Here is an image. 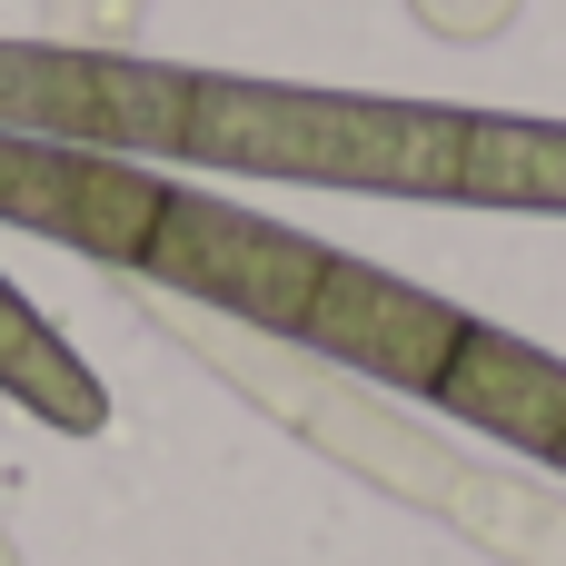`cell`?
Returning <instances> with one entry per match:
<instances>
[{
  "label": "cell",
  "mask_w": 566,
  "mask_h": 566,
  "mask_svg": "<svg viewBox=\"0 0 566 566\" xmlns=\"http://www.w3.org/2000/svg\"><path fill=\"white\" fill-rule=\"evenodd\" d=\"M547 468H566V428H557V448H547Z\"/></svg>",
  "instance_id": "cell-9"
},
{
  "label": "cell",
  "mask_w": 566,
  "mask_h": 566,
  "mask_svg": "<svg viewBox=\"0 0 566 566\" xmlns=\"http://www.w3.org/2000/svg\"><path fill=\"white\" fill-rule=\"evenodd\" d=\"M179 159L308 179V189H378V199H458L468 179V109L448 99H368V90H289V80H219L189 70Z\"/></svg>",
  "instance_id": "cell-1"
},
{
  "label": "cell",
  "mask_w": 566,
  "mask_h": 566,
  "mask_svg": "<svg viewBox=\"0 0 566 566\" xmlns=\"http://www.w3.org/2000/svg\"><path fill=\"white\" fill-rule=\"evenodd\" d=\"M0 388L30 408V418H50V428H70V438H99L109 428V398H99V378L80 368V348L0 279Z\"/></svg>",
  "instance_id": "cell-7"
},
{
  "label": "cell",
  "mask_w": 566,
  "mask_h": 566,
  "mask_svg": "<svg viewBox=\"0 0 566 566\" xmlns=\"http://www.w3.org/2000/svg\"><path fill=\"white\" fill-rule=\"evenodd\" d=\"M328 239L289 229V219H259V209H229V199H199V189H169L159 229H149V279L179 289V298H209L269 338H298L318 279H328Z\"/></svg>",
  "instance_id": "cell-2"
},
{
  "label": "cell",
  "mask_w": 566,
  "mask_h": 566,
  "mask_svg": "<svg viewBox=\"0 0 566 566\" xmlns=\"http://www.w3.org/2000/svg\"><path fill=\"white\" fill-rule=\"evenodd\" d=\"M159 209H169V179L149 159L0 129V219L10 229H40V239H60L80 259H109V269H139Z\"/></svg>",
  "instance_id": "cell-4"
},
{
  "label": "cell",
  "mask_w": 566,
  "mask_h": 566,
  "mask_svg": "<svg viewBox=\"0 0 566 566\" xmlns=\"http://www.w3.org/2000/svg\"><path fill=\"white\" fill-rule=\"evenodd\" d=\"M0 129L149 159V149H179V129H189V70L0 40Z\"/></svg>",
  "instance_id": "cell-3"
},
{
  "label": "cell",
  "mask_w": 566,
  "mask_h": 566,
  "mask_svg": "<svg viewBox=\"0 0 566 566\" xmlns=\"http://www.w3.org/2000/svg\"><path fill=\"white\" fill-rule=\"evenodd\" d=\"M458 338H468V308H458V298H438V289H418V279H388V269H368V259H328L318 298H308V318H298V348H318V358H338V368H358V378L418 388V398L448 378Z\"/></svg>",
  "instance_id": "cell-5"
},
{
  "label": "cell",
  "mask_w": 566,
  "mask_h": 566,
  "mask_svg": "<svg viewBox=\"0 0 566 566\" xmlns=\"http://www.w3.org/2000/svg\"><path fill=\"white\" fill-rule=\"evenodd\" d=\"M468 209H547L566 219V119H507V109H468Z\"/></svg>",
  "instance_id": "cell-8"
},
{
  "label": "cell",
  "mask_w": 566,
  "mask_h": 566,
  "mask_svg": "<svg viewBox=\"0 0 566 566\" xmlns=\"http://www.w3.org/2000/svg\"><path fill=\"white\" fill-rule=\"evenodd\" d=\"M428 398H438L448 418L488 428L497 448L547 458L557 428H566V358L527 348V338H507V328H488V318H468V338H458V358H448V378H438Z\"/></svg>",
  "instance_id": "cell-6"
}]
</instances>
